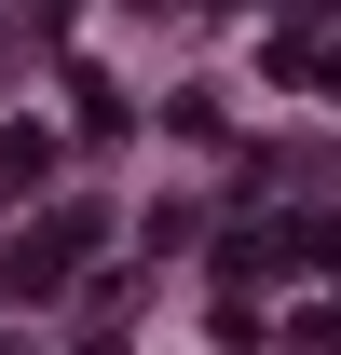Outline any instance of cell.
Returning a JSON list of instances; mask_svg holds the SVG:
<instances>
[{"label":"cell","instance_id":"6da1fadb","mask_svg":"<svg viewBox=\"0 0 341 355\" xmlns=\"http://www.w3.org/2000/svg\"><path fill=\"white\" fill-rule=\"evenodd\" d=\"M82 246H96V219H42V232H14V246H0V287H14V301H55V287L82 273Z\"/></svg>","mask_w":341,"mask_h":355},{"label":"cell","instance_id":"7a4b0ae2","mask_svg":"<svg viewBox=\"0 0 341 355\" xmlns=\"http://www.w3.org/2000/svg\"><path fill=\"white\" fill-rule=\"evenodd\" d=\"M42 178H55V137L14 123V137H0V191H42Z\"/></svg>","mask_w":341,"mask_h":355}]
</instances>
